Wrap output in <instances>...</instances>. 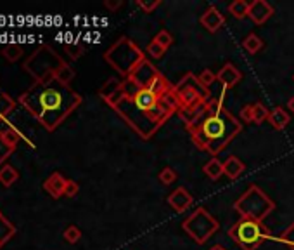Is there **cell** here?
Instances as JSON below:
<instances>
[{
  "mask_svg": "<svg viewBox=\"0 0 294 250\" xmlns=\"http://www.w3.org/2000/svg\"><path fill=\"white\" fill-rule=\"evenodd\" d=\"M147 50H149V52H151L154 57H161V56H163V52H165V47L159 45V43L154 40V42L151 43V45L147 47Z\"/></svg>",
  "mask_w": 294,
  "mask_h": 250,
  "instance_id": "obj_24",
  "label": "cell"
},
{
  "mask_svg": "<svg viewBox=\"0 0 294 250\" xmlns=\"http://www.w3.org/2000/svg\"><path fill=\"white\" fill-rule=\"evenodd\" d=\"M14 108H16V101H14L9 94L0 89V124H2L7 115L12 113Z\"/></svg>",
  "mask_w": 294,
  "mask_h": 250,
  "instance_id": "obj_8",
  "label": "cell"
},
{
  "mask_svg": "<svg viewBox=\"0 0 294 250\" xmlns=\"http://www.w3.org/2000/svg\"><path fill=\"white\" fill-rule=\"evenodd\" d=\"M241 130V124L230 117L225 110L213 113L194 132V143L201 148H208L211 153H218L230 141L235 132Z\"/></svg>",
  "mask_w": 294,
  "mask_h": 250,
  "instance_id": "obj_2",
  "label": "cell"
},
{
  "mask_svg": "<svg viewBox=\"0 0 294 250\" xmlns=\"http://www.w3.org/2000/svg\"><path fill=\"white\" fill-rule=\"evenodd\" d=\"M218 78L225 83V87H232L234 83H237L241 80V73H239L237 70H234L232 64H227V66L218 73Z\"/></svg>",
  "mask_w": 294,
  "mask_h": 250,
  "instance_id": "obj_10",
  "label": "cell"
},
{
  "mask_svg": "<svg viewBox=\"0 0 294 250\" xmlns=\"http://www.w3.org/2000/svg\"><path fill=\"white\" fill-rule=\"evenodd\" d=\"M64 61L49 45H40L26 61L23 68L35 78V82L45 83L56 78V73L64 66Z\"/></svg>",
  "mask_w": 294,
  "mask_h": 250,
  "instance_id": "obj_3",
  "label": "cell"
},
{
  "mask_svg": "<svg viewBox=\"0 0 294 250\" xmlns=\"http://www.w3.org/2000/svg\"><path fill=\"white\" fill-rule=\"evenodd\" d=\"M14 150H16V148H12L5 139H3L2 130H0V164H3V162L14 153Z\"/></svg>",
  "mask_w": 294,
  "mask_h": 250,
  "instance_id": "obj_17",
  "label": "cell"
},
{
  "mask_svg": "<svg viewBox=\"0 0 294 250\" xmlns=\"http://www.w3.org/2000/svg\"><path fill=\"white\" fill-rule=\"evenodd\" d=\"M80 237H82V231H80L76 226H70V228H66V231H64V238H66L70 244H76V242L80 240Z\"/></svg>",
  "mask_w": 294,
  "mask_h": 250,
  "instance_id": "obj_20",
  "label": "cell"
},
{
  "mask_svg": "<svg viewBox=\"0 0 294 250\" xmlns=\"http://www.w3.org/2000/svg\"><path fill=\"white\" fill-rule=\"evenodd\" d=\"M201 23L204 24V26L208 28L209 31H215V30H218V26H220L221 23H223V17L220 16L218 10H216V9H209L208 12L202 16Z\"/></svg>",
  "mask_w": 294,
  "mask_h": 250,
  "instance_id": "obj_9",
  "label": "cell"
},
{
  "mask_svg": "<svg viewBox=\"0 0 294 250\" xmlns=\"http://www.w3.org/2000/svg\"><path fill=\"white\" fill-rule=\"evenodd\" d=\"M0 216H2V212H0Z\"/></svg>",
  "mask_w": 294,
  "mask_h": 250,
  "instance_id": "obj_32",
  "label": "cell"
},
{
  "mask_svg": "<svg viewBox=\"0 0 294 250\" xmlns=\"http://www.w3.org/2000/svg\"><path fill=\"white\" fill-rule=\"evenodd\" d=\"M64 50H66V54L71 57V59H78L83 52V47L76 45V43H66V45H64Z\"/></svg>",
  "mask_w": 294,
  "mask_h": 250,
  "instance_id": "obj_21",
  "label": "cell"
},
{
  "mask_svg": "<svg viewBox=\"0 0 294 250\" xmlns=\"http://www.w3.org/2000/svg\"><path fill=\"white\" fill-rule=\"evenodd\" d=\"M159 177H161V181L165 184H170V183H173V181H175V172H173L172 169H165Z\"/></svg>",
  "mask_w": 294,
  "mask_h": 250,
  "instance_id": "obj_25",
  "label": "cell"
},
{
  "mask_svg": "<svg viewBox=\"0 0 294 250\" xmlns=\"http://www.w3.org/2000/svg\"><path fill=\"white\" fill-rule=\"evenodd\" d=\"M80 103L82 96L56 78L45 83L35 82L19 96V104L47 130H56Z\"/></svg>",
  "mask_w": 294,
  "mask_h": 250,
  "instance_id": "obj_1",
  "label": "cell"
},
{
  "mask_svg": "<svg viewBox=\"0 0 294 250\" xmlns=\"http://www.w3.org/2000/svg\"><path fill=\"white\" fill-rule=\"evenodd\" d=\"M204 172L208 174L211 179H216V177L223 172V165H220V162H216V160H211L208 165L204 167Z\"/></svg>",
  "mask_w": 294,
  "mask_h": 250,
  "instance_id": "obj_18",
  "label": "cell"
},
{
  "mask_svg": "<svg viewBox=\"0 0 294 250\" xmlns=\"http://www.w3.org/2000/svg\"><path fill=\"white\" fill-rule=\"evenodd\" d=\"M156 42L159 43V45H163L166 49V47L170 45V43H172V37H170L168 33H166V31H161V33L158 35V37H156Z\"/></svg>",
  "mask_w": 294,
  "mask_h": 250,
  "instance_id": "obj_27",
  "label": "cell"
},
{
  "mask_svg": "<svg viewBox=\"0 0 294 250\" xmlns=\"http://www.w3.org/2000/svg\"><path fill=\"white\" fill-rule=\"evenodd\" d=\"M289 110H291L293 113H294V97H293L291 101H289Z\"/></svg>",
  "mask_w": 294,
  "mask_h": 250,
  "instance_id": "obj_31",
  "label": "cell"
},
{
  "mask_svg": "<svg viewBox=\"0 0 294 250\" xmlns=\"http://www.w3.org/2000/svg\"><path fill=\"white\" fill-rule=\"evenodd\" d=\"M213 80H215V75L213 73H209L208 70L204 71V73L199 77V83H202V85H208V83H211Z\"/></svg>",
  "mask_w": 294,
  "mask_h": 250,
  "instance_id": "obj_28",
  "label": "cell"
},
{
  "mask_svg": "<svg viewBox=\"0 0 294 250\" xmlns=\"http://www.w3.org/2000/svg\"><path fill=\"white\" fill-rule=\"evenodd\" d=\"M265 117H267V110H265L261 104H255V106H253V120L261 122V120H265Z\"/></svg>",
  "mask_w": 294,
  "mask_h": 250,
  "instance_id": "obj_23",
  "label": "cell"
},
{
  "mask_svg": "<svg viewBox=\"0 0 294 250\" xmlns=\"http://www.w3.org/2000/svg\"><path fill=\"white\" fill-rule=\"evenodd\" d=\"M73 78H75V70L71 66H68V64H64V66L56 73V80L64 83V85H68Z\"/></svg>",
  "mask_w": 294,
  "mask_h": 250,
  "instance_id": "obj_14",
  "label": "cell"
},
{
  "mask_svg": "<svg viewBox=\"0 0 294 250\" xmlns=\"http://www.w3.org/2000/svg\"><path fill=\"white\" fill-rule=\"evenodd\" d=\"M2 54L9 63H16L21 56H23V47L17 45V43H9L2 49Z\"/></svg>",
  "mask_w": 294,
  "mask_h": 250,
  "instance_id": "obj_12",
  "label": "cell"
},
{
  "mask_svg": "<svg viewBox=\"0 0 294 250\" xmlns=\"http://www.w3.org/2000/svg\"><path fill=\"white\" fill-rule=\"evenodd\" d=\"M272 14V7L265 2H255L249 5L248 16H251L256 23H263L265 19H268V16Z\"/></svg>",
  "mask_w": 294,
  "mask_h": 250,
  "instance_id": "obj_6",
  "label": "cell"
},
{
  "mask_svg": "<svg viewBox=\"0 0 294 250\" xmlns=\"http://www.w3.org/2000/svg\"><path fill=\"white\" fill-rule=\"evenodd\" d=\"M2 136H3V139H5L7 143H9L12 148H16V146H17V143H19V139H21L19 130L14 129V127H9V129L2 130Z\"/></svg>",
  "mask_w": 294,
  "mask_h": 250,
  "instance_id": "obj_15",
  "label": "cell"
},
{
  "mask_svg": "<svg viewBox=\"0 0 294 250\" xmlns=\"http://www.w3.org/2000/svg\"><path fill=\"white\" fill-rule=\"evenodd\" d=\"M14 235H16V226L5 216H0V247L5 245Z\"/></svg>",
  "mask_w": 294,
  "mask_h": 250,
  "instance_id": "obj_7",
  "label": "cell"
},
{
  "mask_svg": "<svg viewBox=\"0 0 294 250\" xmlns=\"http://www.w3.org/2000/svg\"><path fill=\"white\" fill-rule=\"evenodd\" d=\"M242 170H244V165H242V162H239L237 158H228L227 160V164L223 165V172L227 174L228 177H232V179H234V177H237L239 174L242 172Z\"/></svg>",
  "mask_w": 294,
  "mask_h": 250,
  "instance_id": "obj_13",
  "label": "cell"
},
{
  "mask_svg": "<svg viewBox=\"0 0 294 250\" xmlns=\"http://www.w3.org/2000/svg\"><path fill=\"white\" fill-rule=\"evenodd\" d=\"M244 47L249 50V52H256V50L261 47V42H260V38H258V37L251 35V37H248L244 40Z\"/></svg>",
  "mask_w": 294,
  "mask_h": 250,
  "instance_id": "obj_22",
  "label": "cell"
},
{
  "mask_svg": "<svg viewBox=\"0 0 294 250\" xmlns=\"http://www.w3.org/2000/svg\"><path fill=\"white\" fill-rule=\"evenodd\" d=\"M66 184H68V179H64L59 172H54L52 176L45 179V183H43V190H45L52 198H59L64 195Z\"/></svg>",
  "mask_w": 294,
  "mask_h": 250,
  "instance_id": "obj_5",
  "label": "cell"
},
{
  "mask_svg": "<svg viewBox=\"0 0 294 250\" xmlns=\"http://www.w3.org/2000/svg\"><path fill=\"white\" fill-rule=\"evenodd\" d=\"M249 10V3L246 2H234L230 5V12L234 14L235 17H244Z\"/></svg>",
  "mask_w": 294,
  "mask_h": 250,
  "instance_id": "obj_19",
  "label": "cell"
},
{
  "mask_svg": "<svg viewBox=\"0 0 294 250\" xmlns=\"http://www.w3.org/2000/svg\"><path fill=\"white\" fill-rule=\"evenodd\" d=\"M230 235L244 250H255L256 245L265 238L261 224L256 219H244L230 230Z\"/></svg>",
  "mask_w": 294,
  "mask_h": 250,
  "instance_id": "obj_4",
  "label": "cell"
},
{
  "mask_svg": "<svg viewBox=\"0 0 294 250\" xmlns=\"http://www.w3.org/2000/svg\"><path fill=\"white\" fill-rule=\"evenodd\" d=\"M17 177H19V172H17L12 165H3L2 169H0V183L5 188L12 186L17 181Z\"/></svg>",
  "mask_w": 294,
  "mask_h": 250,
  "instance_id": "obj_11",
  "label": "cell"
},
{
  "mask_svg": "<svg viewBox=\"0 0 294 250\" xmlns=\"http://www.w3.org/2000/svg\"><path fill=\"white\" fill-rule=\"evenodd\" d=\"M78 184L75 183V181H68V184H66V190H64V195H66V197H75L76 193H78Z\"/></svg>",
  "mask_w": 294,
  "mask_h": 250,
  "instance_id": "obj_26",
  "label": "cell"
},
{
  "mask_svg": "<svg viewBox=\"0 0 294 250\" xmlns=\"http://www.w3.org/2000/svg\"><path fill=\"white\" fill-rule=\"evenodd\" d=\"M158 3H159V2H154V3H142V2H139V5H140V7H144V9H147V10H149V9H152V7H156V5H158Z\"/></svg>",
  "mask_w": 294,
  "mask_h": 250,
  "instance_id": "obj_30",
  "label": "cell"
},
{
  "mask_svg": "<svg viewBox=\"0 0 294 250\" xmlns=\"http://www.w3.org/2000/svg\"><path fill=\"white\" fill-rule=\"evenodd\" d=\"M242 117L246 118V120H253V108H244V111H242Z\"/></svg>",
  "mask_w": 294,
  "mask_h": 250,
  "instance_id": "obj_29",
  "label": "cell"
},
{
  "mask_svg": "<svg viewBox=\"0 0 294 250\" xmlns=\"http://www.w3.org/2000/svg\"><path fill=\"white\" fill-rule=\"evenodd\" d=\"M288 120H289V117L281 110V108L274 110V113L270 115V122L274 124V127H277V129H282V127L288 124Z\"/></svg>",
  "mask_w": 294,
  "mask_h": 250,
  "instance_id": "obj_16",
  "label": "cell"
}]
</instances>
